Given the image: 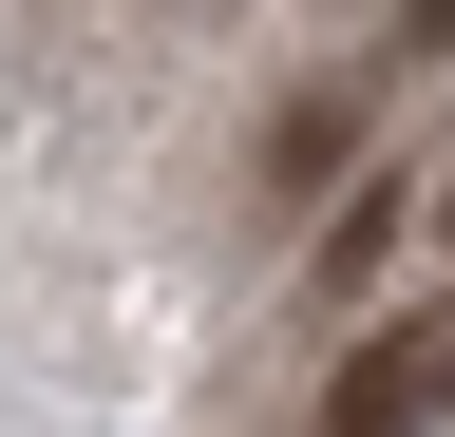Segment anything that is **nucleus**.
I'll use <instances>...</instances> for the list:
<instances>
[{"label": "nucleus", "mask_w": 455, "mask_h": 437, "mask_svg": "<svg viewBox=\"0 0 455 437\" xmlns=\"http://www.w3.org/2000/svg\"><path fill=\"white\" fill-rule=\"evenodd\" d=\"M323 437H418V343H361V361H341Z\"/></svg>", "instance_id": "1"}, {"label": "nucleus", "mask_w": 455, "mask_h": 437, "mask_svg": "<svg viewBox=\"0 0 455 437\" xmlns=\"http://www.w3.org/2000/svg\"><path fill=\"white\" fill-rule=\"evenodd\" d=\"M379 247H398V172H379V190H361V209H341V229H323V247H304V286H323V304H341V286H361V266H379Z\"/></svg>", "instance_id": "2"}, {"label": "nucleus", "mask_w": 455, "mask_h": 437, "mask_svg": "<svg viewBox=\"0 0 455 437\" xmlns=\"http://www.w3.org/2000/svg\"><path fill=\"white\" fill-rule=\"evenodd\" d=\"M341 134H361V115H341V95H304V115L266 134V172H284V190H323V172H341Z\"/></svg>", "instance_id": "3"}, {"label": "nucleus", "mask_w": 455, "mask_h": 437, "mask_svg": "<svg viewBox=\"0 0 455 437\" xmlns=\"http://www.w3.org/2000/svg\"><path fill=\"white\" fill-rule=\"evenodd\" d=\"M418 418H455V323H418Z\"/></svg>", "instance_id": "4"}, {"label": "nucleus", "mask_w": 455, "mask_h": 437, "mask_svg": "<svg viewBox=\"0 0 455 437\" xmlns=\"http://www.w3.org/2000/svg\"><path fill=\"white\" fill-rule=\"evenodd\" d=\"M418 38H455V0H418Z\"/></svg>", "instance_id": "5"}]
</instances>
